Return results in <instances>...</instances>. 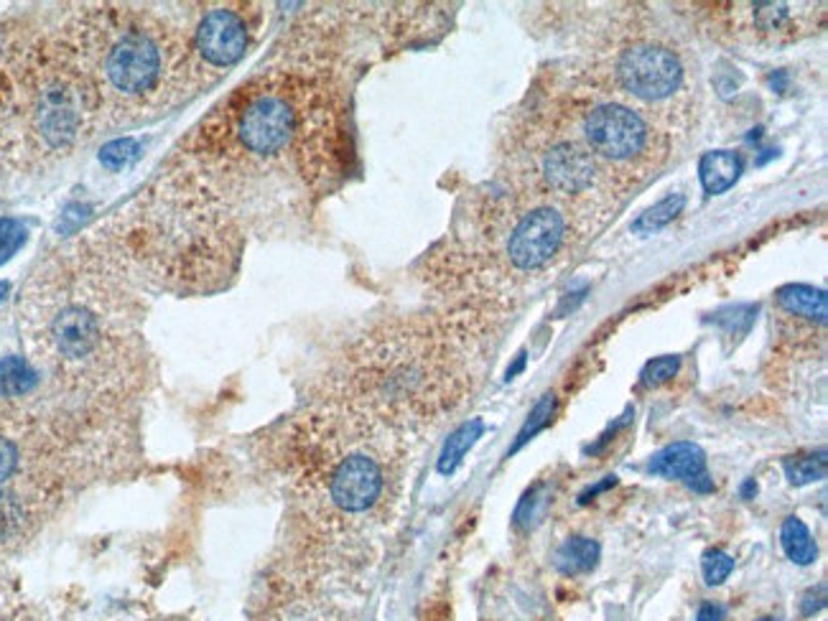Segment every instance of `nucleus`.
<instances>
[{
	"label": "nucleus",
	"mask_w": 828,
	"mask_h": 621,
	"mask_svg": "<svg viewBox=\"0 0 828 621\" xmlns=\"http://www.w3.org/2000/svg\"><path fill=\"white\" fill-rule=\"evenodd\" d=\"M24 522V507L11 491L0 489V540L16 533V527Z\"/></svg>",
	"instance_id": "a878e982"
},
{
	"label": "nucleus",
	"mask_w": 828,
	"mask_h": 621,
	"mask_svg": "<svg viewBox=\"0 0 828 621\" xmlns=\"http://www.w3.org/2000/svg\"><path fill=\"white\" fill-rule=\"evenodd\" d=\"M750 19L757 34L763 36H793L801 26V19L811 16L813 3H750Z\"/></svg>",
	"instance_id": "f8f14e48"
},
{
	"label": "nucleus",
	"mask_w": 828,
	"mask_h": 621,
	"mask_svg": "<svg viewBox=\"0 0 828 621\" xmlns=\"http://www.w3.org/2000/svg\"><path fill=\"white\" fill-rule=\"evenodd\" d=\"M824 606H826V588H824V586H820L818 590H816V588H813V590H808V594H805V596H803L801 611H803V617H813V613H816V611L824 609Z\"/></svg>",
	"instance_id": "cd10ccee"
},
{
	"label": "nucleus",
	"mask_w": 828,
	"mask_h": 621,
	"mask_svg": "<svg viewBox=\"0 0 828 621\" xmlns=\"http://www.w3.org/2000/svg\"><path fill=\"white\" fill-rule=\"evenodd\" d=\"M599 543L592 537H569L567 543L556 550L553 563L563 575L589 573L599 563Z\"/></svg>",
	"instance_id": "2eb2a0df"
},
{
	"label": "nucleus",
	"mask_w": 828,
	"mask_h": 621,
	"mask_svg": "<svg viewBox=\"0 0 828 621\" xmlns=\"http://www.w3.org/2000/svg\"><path fill=\"white\" fill-rule=\"evenodd\" d=\"M567 238V222L553 207H536L521 217L508 238V260L518 270H536L559 253Z\"/></svg>",
	"instance_id": "423d86ee"
},
{
	"label": "nucleus",
	"mask_w": 828,
	"mask_h": 621,
	"mask_svg": "<svg viewBox=\"0 0 828 621\" xmlns=\"http://www.w3.org/2000/svg\"><path fill=\"white\" fill-rule=\"evenodd\" d=\"M197 51L215 66H232L240 62L247 49L245 21L230 9H215L205 13L197 26Z\"/></svg>",
	"instance_id": "0eeeda50"
},
{
	"label": "nucleus",
	"mask_w": 828,
	"mask_h": 621,
	"mask_svg": "<svg viewBox=\"0 0 828 621\" xmlns=\"http://www.w3.org/2000/svg\"><path fill=\"white\" fill-rule=\"evenodd\" d=\"M617 82L643 102L671 100L683 85V64L675 51L653 41H637L617 59Z\"/></svg>",
	"instance_id": "39448f33"
},
{
	"label": "nucleus",
	"mask_w": 828,
	"mask_h": 621,
	"mask_svg": "<svg viewBox=\"0 0 828 621\" xmlns=\"http://www.w3.org/2000/svg\"><path fill=\"white\" fill-rule=\"evenodd\" d=\"M582 135L586 150L607 163L640 161L650 148V127L635 110L605 102L584 115Z\"/></svg>",
	"instance_id": "20e7f679"
},
{
	"label": "nucleus",
	"mask_w": 828,
	"mask_h": 621,
	"mask_svg": "<svg viewBox=\"0 0 828 621\" xmlns=\"http://www.w3.org/2000/svg\"><path fill=\"white\" fill-rule=\"evenodd\" d=\"M780 545L788 560H793L795 565H811L818 558V545L801 518H788L782 522Z\"/></svg>",
	"instance_id": "dca6fc26"
},
{
	"label": "nucleus",
	"mask_w": 828,
	"mask_h": 621,
	"mask_svg": "<svg viewBox=\"0 0 828 621\" xmlns=\"http://www.w3.org/2000/svg\"><path fill=\"white\" fill-rule=\"evenodd\" d=\"M734 571V558L724 550H706L702 558V573L709 586H721Z\"/></svg>",
	"instance_id": "5701e85b"
},
{
	"label": "nucleus",
	"mask_w": 828,
	"mask_h": 621,
	"mask_svg": "<svg viewBox=\"0 0 828 621\" xmlns=\"http://www.w3.org/2000/svg\"><path fill=\"white\" fill-rule=\"evenodd\" d=\"M556 413V395L553 392H548V395H544L538 400V405L533 407V413L528 415V421H525V426L521 428V434H518V441L513 443V449H510V453L521 451L525 443L531 441L533 436H538L540 430H544L548 423H551Z\"/></svg>",
	"instance_id": "412c9836"
},
{
	"label": "nucleus",
	"mask_w": 828,
	"mask_h": 621,
	"mask_svg": "<svg viewBox=\"0 0 828 621\" xmlns=\"http://www.w3.org/2000/svg\"><path fill=\"white\" fill-rule=\"evenodd\" d=\"M49 337L59 357L80 362L97 350L102 339V327L95 310L85 303H66L51 319Z\"/></svg>",
	"instance_id": "1a4fd4ad"
},
{
	"label": "nucleus",
	"mask_w": 828,
	"mask_h": 621,
	"mask_svg": "<svg viewBox=\"0 0 828 621\" xmlns=\"http://www.w3.org/2000/svg\"><path fill=\"white\" fill-rule=\"evenodd\" d=\"M614 484H617V476H607V479L601 482V484H597V487H592V489H586V491H584V495H582V502H589V499H594L597 495H601V491H607L609 487H614Z\"/></svg>",
	"instance_id": "c756f323"
},
{
	"label": "nucleus",
	"mask_w": 828,
	"mask_h": 621,
	"mask_svg": "<svg viewBox=\"0 0 828 621\" xmlns=\"http://www.w3.org/2000/svg\"><path fill=\"white\" fill-rule=\"evenodd\" d=\"M696 621H724V609L717 604H704L696 613Z\"/></svg>",
	"instance_id": "c85d7f7f"
},
{
	"label": "nucleus",
	"mask_w": 828,
	"mask_h": 621,
	"mask_svg": "<svg viewBox=\"0 0 828 621\" xmlns=\"http://www.w3.org/2000/svg\"><path fill=\"white\" fill-rule=\"evenodd\" d=\"M299 135V108L289 93L278 87L255 89L235 115V138L247 154L278 156Z\"/></svg>",
	"instance_id": "7ed1b4c3"
},
{
	"label": "nucleus",
	"mask_w": 828,
	"mask_h": 621,
	"mask_svg": "<svg viewBox=\"0 0 828 621\" xmlns=\"http://www.w3.org/2000/svg\"><path fill=\"white\" fill-rule=\"evenodd\" d=\"M683 207H686V196L683 194H671L666 196V199L655 204V207H650L645 211V215H640L635 219V224H632V230L635 232H655L660 230V227L671 224L675 217L681 215Z\"/></svg>",
	"instance_id": "aec40b11"
},
{
	"label": "nucleus",
	"mask_w": 828,
	"mask_h": 621,
	"mask_svg": "<svg viewBox=\"0 0 828 621\" xmlns=\"http://www.w3.org/2000/svg\"><path fill=\"white\" fill-rule=\"evenodd\" d=\"M650 474L666 476V479H681L686 482L694 491L709 495L714 489V482L706 474V456L702 446L691 441H679L666 446V449L655 453L650 459Z\"/></svg>",
	"instance_id": "9b49d317"
},
{
	"label": "nucleus",
	"mask_w": 828,
	"mask_h": 621,
	"mask_svg": "<svg viewBox=\"0 0 828 621\" xmlns=\"http://www.w3.org/2000/svg\"><path fill=\"white\" fill-rule=\"evenodd\" d=\"M169 51L148 28H123L105 44L100 54V77L110 93L127 100H143L161 85Z\"/></svg>",
	"instance_id": "f257e3e1"
},
{
	"label": "nucleus",
	"mask_w": 828,
	"mask_h": 621,
	"mask_svg": "<svg viewBox=\"0 0 828 621\" xmlns=\"http://www.w3.org/2000/svg\"><path fill=\"white\" fill-rule=\"evenodd\" d=\"M36 373L26 360L5 357L0 360V398H21L32 392Z\"/></svg>",
	"instance_id": "a211bd4d"
},
{
	"label": "nucleus",
	"mask_w": 828,
	"mask_h": 621,
	"mask_svg": "<svg viewBox=\"0 0 828 621\" xmlns=\"http://www.w3.org/2000/svg\"><path fill=\"white\" fill-rule=\"evenodd\" d=\"M525 367V354H521V357H518V362H515V365L513 367H510L508 369V375H506V380H513V377L518 375V373H521V369Z\"/></svg>",
	"instance_id": "2f4dec72"
},
{
	"label": "nucleus",
	"mask_w": 828,
	"mask_h": 621,
	"mask_svg": "<svg viewBox=\"0 0 828 621\" xmlns=\"http://www.w3.org/2000/svg\"><path fill=\"white\" fill-rule=\"evenodd\" d=\"M540 173L556 194H584L597 181V163L589 150L576 143H553L540 158Z\"/></svg>",
	"instance_id": "9d476101"
},
{
	"label": "nucleus",
	"mask_w": 828,
	"mask_h": 621,
	"mask_svg": "<svg viewBox=\"0 0 828 621\" xmlns=\"http://www.w3.org/2000/svg\"><path fill=\"white\" fill-rule=\"evenodd\" d=\"M135 156H138V143L131 141V138L112 141L100 150V161H102L105 169H110V171L125 169L127 163L135 161Z\"/></svg>",
	"instance_id": "b1692460"
},
{
	"label": "nucleus",
	"mask_w": 828,
	"mask_h": 621,
	"mask_svg": "<svg viewBox=\"0 0 828 621\" xmlns=\"http://www.w3.org/2000/svg\"><path fill=\"white\" fill-rule=\"evenodd\" d=\"M679 369H681V357H675V354H666V357L647 362V365L643 367V375H640V382H643L645 388H660V385L671 382L673 377L679 375Z\"/></svg>",
	"instance_id": "4be33fe9"
},
{
	"label": "nucleus",
	"mask_w": 828,
	"mask_h": 621,
	"mask_svg": "<svg viewBox=\"0 0 828 621\" xmlns=\"http://www.w3.org/2000/svg\"><path fill=\"white\" fill-rule=\"evenodd\" d=\"M89 93L74 72H47L34 82L28 118L34 133L49 148H66L85 127Z\"/></svg>",
	"instance_id": "f03ea898"
},
{
	"label": "nucleus",
	"mask_w": 828,
	"mask_h": 621,
	"mask_svg": "<svg viewBox=\"0 0 828 621\" xmlns=\"http://www.w3.org/2000/svg\"><path fill=\"white\" fill-rule=\"evenodd\" d=\"M778 301L788 314L801 316V319H808V321H820V324L826 321L828 299L820 288L803 285V283L786 285L778 291Z\"/></svg>",
	"instance_id": "4468645a"
},
{
	"label": "nucleus",
	"mask_w": 828,
	"mask_h": 621,
	"mask_svg": "<svg viewBox=\"0 0 828 621\" xmlns=\"http://www.w3.org/2000/svg\"><path fill=\"white\" fill-rule=\"evenodd\" d=\"M482 434H485V423H482L479 418H474L470 423H464L462 428H456L454 434L449 436V441L443 443V451L439 456V472L443 476L454 474L456 466L462 464V459L470 453L472 446L479 441Z\"/></svg>",
	"instance_id": "f3484780"
},
{
	"label": "nucleus",
	"mask_w": 828,
	"mask_h": 621,
	"mask_svg": "<svg viewBox=\"0 0 828 621\" xmlns=\"http://www.w3.org/2000/svg\"><path fill=\"white\" fill-rule=\"evenodd\" d=\"M759 621H778V619H759Z\"/></svg>",
	"instance_id": "473e14b6"
},
{
	"label": "nucleus",
	"mask_w": 828,
	"mask_h": 621,
	"mask_svg": "<svg viewBox=\"0 0 828 621\" xmlns=\"http://www.w3.org/2000/svg\"><path fill=\"white\" fill-rule=\"evenodd\" d=\"M24 242H26L24 224L16 222V219L0 217V265L9 260L11 255H16Z\"/></svg>",
	"instance_id": "393cba45"
},
{
	"label": "nucleus",
	"mask_w": 828,
	"mask_h": 621,
	"mask_svg": "<svg viewBox=\"0 0 828 621\" xmlns=\"http://www.w3.org/2000/svg\"><path fill=\"white\" fill-rule=\"evenodd\" d=\"M19 466V449L11 438L0 436V484L5 479H11V474L16 472Z\"/></svg>",
	"instance_id": "bb28decb"
},
{
	"label": "nucleus",
	"mask_w": 828,
	"mask_h": 621,
	"mask_svg": "<svg viewBox=\"0 0 828 621\" xmlns=\"http://www.w3.org/2000/svg\"><path fill=\"white\" fill-rule=\"evenodd\" d=\"M826 451L820 449L818 453H803V456H790L782 461L788 482L793 487H808L813 482L826 479Z\"/></svg>",
	"instance_id": "6ab92c4d"
},
{
	"label": "nucleus",
	"mask_w": 828,
	"mask_h": 621,
	"mask_svg": "<svg viewBox=\"0 0 828 621\" xmlns=\"http://www.w3.org/2000/svg\"><path fill=\"white\" fill-rule=\"evenodd\" d=\"M755 495H757V484H755V479H747V482L742 484V497L744 499H752Z\"/></svg>",
	"instance_id": "7c9ffc66"
},
{
	"label": "nucleus",
	"mask_w": 828,
	"mask_h": 621,
	"mask_svg": "<svg viewBox=\"0 0 828 621\" xmlns=\"http://www.w3.org/2000/svg\"><path fill=\"white\" fill-rule=\"evenodd\" d=\"M742 173V158L734 150H711L698 163V179L706 194H724L736 184Z\"/></svg>",
	"instance_id": "ddd939ff"
},
{
	"label": "nucleus",
	"mask_w": 828,
	"mask_h": 621,
	"mask_svg": "<svg viewBox=\"0 0 828 621\" xmlns=\"http://www.w3.org/2000/svg\"><path fill=\"white\" fill-rule=\"evenodd\" d=\"M382 491V472L370 456L355 453L337 466L331 476L329 495L344 512H365L378 502Z\"/></svg>",
	"instance_id": "6e6552de"
}]
</instances>
